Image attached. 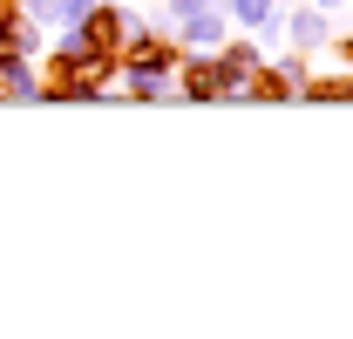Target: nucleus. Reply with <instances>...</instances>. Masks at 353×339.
I'll return each mask as SVG.
<instances>
[{
  "label": "nucleus",
  "mask_w": 353,
  "mask_h": 339,
  "mask_svg": "<svg viewBox=\"0 0 353 339\" xmlns=\"http://www.w3.org/2000/svg\"><path fill=\"white\" fill-rule=\"evenodd\" d=\"M28 21H41V28H61V14H68V0H14Z\"/></svg>",
  "instance_id": "8"
},
{
  "label": "nucleus",
  "mask_w": 353,
  "mask_h": 339,
  "mask_svg": "<svg viewBox=\"0 0 353 339\" xmlns=\"http://www.w3.org/2000/svg\"><path fill=\"white\" fill-rule=\"evenodd\" d=\"M326 48H340V61H347V68H353V34H333V41H326Z\"/></svg>",
  "instance_id": "9"
},
{
  "label": "nucleus",
  "mask_w": 353,
  "mask_h": 339,
  "mask_svg": "<svg viewBox=\"0 0 353 339\" xmlns=\"http://www.w3.org/2000/svg\"><path fill=\"white\" fill-rule=\"evenodd\" d=\"M279 7L285 0H224V21L245 34H279Z\"/></svg>",
  "instance_id": "5"
},
{
  "label": "nucleus",
  "mask_w": 353,
  "mask_h": 339,
  "mask_svg": "<svg viewBox=\"0 0 353 339\" xmlns=\"http://www.w3.org/2000/svg\"><path fill=\"white\" fill-rule=\"evenodd\" d=\"M176 102H224L218 54H183L176 61Z\"/></svg>",
  "instance_id": "3"
},
{
  "label": "nucleus",
  "mask_w": 353,
  "mask_h": 339,
  "mask_svg": "<svg viewBox=\"0 0 353 339\" xmlns=\"http://www.w3.org/2000/svg\"><path fill=\"white\" fill-rule=\"evenodd\" d=\"M259 68H265V48L252 41V34H238V28H231V34L218 41V82H224V102H238V88L252 82Z\"/></svg>",
  "instance_id": "1"
},
{
  "label": "nucleus",
  "mask_w": 353,
  "mask_h": 339,
  "mask_svg": "<svg viewBox=\"0 0 353 339\" xmlns=\"http://www.w3.org/2000/svg\"><path fill=\"white\" fill-rule=\"evenodd\" d=\"M299 102H353V75H306Z\"/></svg>",
  "instance_id": "7"
},
{
  "label": "nucleus",
  "mask_w": 353,
  "mask_h": 339,
  "mask_svg": "<svg viewBox=\"0 0 353 339\" xmlns=\"http://www.w3.org/2000/svg\"><path fill=\"white\" fill-rule=\"evenodd\" d=\"M231 34V21H224V7H197V14H183V21H170V41L183 48V54H218V41Z\"/></svg>",
  "instance_id": "2"
},
{
  "label": "nucleus",
  "mask_w": 353,
  "mask_h": 339,
  "mask_svg": "<svg viewBox=\"0 0 353 339\" xmlns=\"http://www.w3.org/2000/svg\"><path fill=\"white\" fill-rule=\"evenodd\" d=\"M312 7H326V14H340V0H312Z\"/></svg>",
  "instance_id": "10"
},
{
  "label": "nucleus",
  "mask_w": 353,
  "mask_h": 339,
  "mask_svg": "<svg viewBox=\"0 0 353 339\" xmlns=\"http://www.w3.org/2000/svg\"><path fill=\"white\" fill-rule=\"evenodd\" d=\"M333 21H340V14H326V7H292V14H285V7H279V28H285V34H292V48H299V54H312V48H326L333 41Z\"/></svg>",
  "instance_id": "4"
},
{
  "label": "nucleus",
  "mask_w": 353,
  "mask_h": 339,
  "mask_svg": "<svg viewBox=\"0 0 353 339\" xmlns=\"http://www.w3.org/2000/svg\"><path fill=\"white\" fill-rule=\"evenodd\" d=\"M0 95H14V102H34V95H41L34 54H0Z\"/></svg>",
  "instance_id": "6"
}]
</instances>
